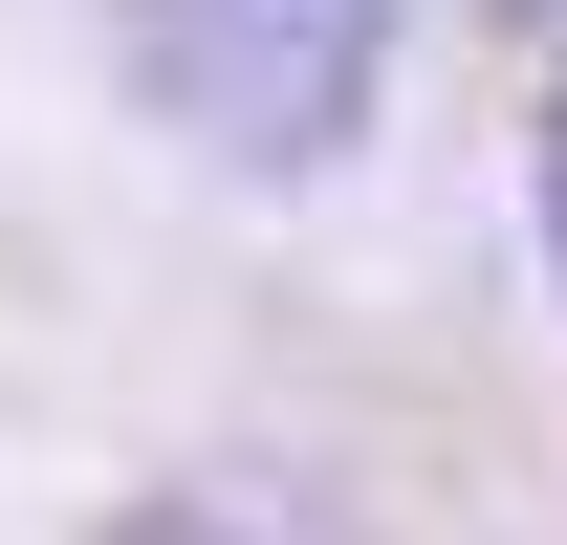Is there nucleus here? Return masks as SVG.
Returning a JSON list of instances; mask_svg holds the SVG:
<instances>
[{
    "mask_svg": "<svg viewBox=\"0 0 567 545\" xmlns=\"http://www.w3.org/2000/svg\"><path fill=\"white\" fill-rule=\"evenodd\" d=\"M132 545H240V524H197V502H153V524H132Z\"/></svg>",
    "mask_w": 567,
    "mask_h": 545,
    "instance_id": "f03ea898",
    "label": "nucleus"
},
{
    "mask_svg": "<svg viewBox=\"0 0 567 545\" xmlns=\"http://www.w3.org/2000/svg\"><path fill=\"white\" fill-rule=\"evenodd\" d=\"M132 88L240 175H306L371 110V0H132Z\"/></svg>",
    "mask_w": 567,
    "mask_h": 545,
    "instance_id": "f257e3e1",
    "label": "nucleus"
},
{
    "mask_svg": "<svg viewBox=\"0 0 567 545\" xmlns=\"http://www.w3.org/2000/svg\"><path fill=\"white\" fill-rule=\"evenodd\" d=\"M546 240H567V110H546Z\"/></svg>",
    "mask_w": 567,
    "mask_h": 545,
    "instance_id": "7ed1b4c3",
    "label": "nucleus"
}]
</instances>
